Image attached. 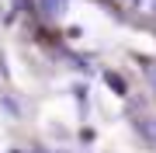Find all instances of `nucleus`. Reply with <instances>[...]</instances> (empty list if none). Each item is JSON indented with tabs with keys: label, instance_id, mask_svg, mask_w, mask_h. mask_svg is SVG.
Returning <instances> with one entry per match:
<instances>
[{
	"label": "nucleus",
	"instance_id": "obj_1",
	"mask_svg": "<svg viewBox=\"0 0 156 153\" xmlns=\"http://www.w3.org/2000/svg\"><path fill=\"white\" fill-rule=\"evenodd\" d=\"M42 4H45V11H49V14H59V7H62V0H42Z\"/></svg>",
	"mask_w": 156,
	"mask_h": 153
}]
</instances>
